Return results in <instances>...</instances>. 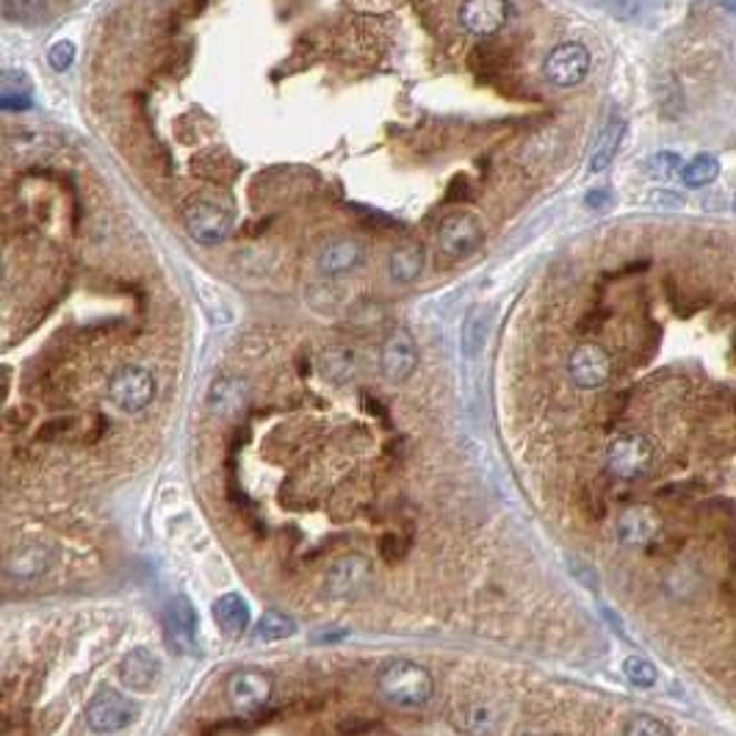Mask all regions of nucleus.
<instances>
[{
  "instance_id": "nucleus-1",
  "label": "nucleus",
  "mask_w": 736,
  "mask_h": 736,
  "mask_svg": "<svg viewBox=\"0 0 736 736\" xmlns=\"http://www.w3.org/2000/svg\"><path fill=\"white\" fill-rule=\"evenodd\" d=\"M376 693L399 712H419L435 695V682L424 665L410 659H393L376 676Z\"/></svg>"
},
{
  "instance_id": "nucleus-2",
  "label": "nucleus",
  "mask_w": 736,
  "mask_h": 736,
  "mask_svg": "<svg viewBox=\"0 0 736 736\" xmlns=\"http://www.w3.org/2000/svg\"><path fill=\"white\" fill-rule=\"evenodd\" d=\"M654 443L648 441L639 432H626V435H617L615 441L606 448V468L617 480H643L654 468Z\"/></svg>"
},
{
  "instance_id": "nucleus-3",
  "label": "nucleus",
  "mask_w": 736,
  "mask_h": 736,
  "mask_svg": "<svg viewBox=\"0 0 736 736\" xmlns=\"http://www.w3.org/2000/svg\"><path fill=\"white\" fill-rule=\"evenodd\" d=\"M139 715H142V709H139L137 700L125 698L117 689H98L87 704V723L98 734L125 732L128 726L139 720Z\"/></svg>"
},
{
  "instance_id": "nucleus-4",
  "label": "nucleus",
  "mask_w": 736,
  "mask_h": 736,
  "mask_svg": "<svg viewBox=\"0 0 736 736\" xmlns=\"http://www.w3.org/2000/svg\"><path fill=\"white\" fill-rule=\"evenodd\" d=\"M109 399L122 413H142L155 399V376L144 366H122L109 380Z\"/></svg>"
},
{
  "instance_id": "nucleus-5",
  "label": "nucleus",
  "mask_w": 736,
  "mask_h": 736,
  "mask_svg": "<svg viewBox=\"0 0 736 736\" xmlns=\"http://www.w3.org/2000/svg\"><path fill=\"white\" fill-rule=\"evenodd\" d=\"M485 244V228L474 213H448L437 228V250L446 258H468Z\"/></svg>"
},
{
  "instance_id": "nucleus-6",
  "label": "nucleus",
  "mask_w": 736,
  "mask_h": 736,
  "mask_svg": "<svg viewBox=\"0 0 736 736\" xmlns=\"http://www.w3.org/2000/svg\"><path fill=\"white\" fill-rule=\"evenodd\" d=\"M183 224L185 233H189L196 244L216 246L222 244L230 235V230H233V216H230L222 205H216V202L194 200L185 205Z\"/></svg>"
},
{
  "instance_id": "nucleus-7",
  "label": "nucleus",
  "mask_w": 736,
  "mask_h": 736,
  "mask_svg": "<svg viewBox=\"0 0 736 736\" xmlns=\"http://www.w3.org/2000/svg\"><path fill=\"white\" fill-rule=\"evenodd\" d=\"M589 50L582 42H562L543 61V75L552 87L571 89L587 78Z\"/></svg>"
},
{
  "instance_id": "nucleus-8",
  "label": "nucleus",
  "mask_w": 736,
  "mask_h": 736,
  "mask_svg": "<svg viewBox=\"0 0 736 736\" xmlns=\"http://www.w3.org/2000/svg\"><path fill=\"white\" fill-rule=\"evenodd\" d=\"M228 698L241 717L258 715L272 698V678L255 667H241L230 676Z\"/></svg>"
},
{
  "instance_id": "nucleus-9",
  "label": "nucleus",
  "mask_w": 736,
  "mask_h": 736,
  "mask_svg": "<svg viewBox=\"0 0 736 736\" xmlns=\"http://www.w3.org/2000/svg\"><path fill=\"white\" fill-rule=\"evenodd\" d=\"M612 369L615 363L601 344H578L567 357V376L582 391L604 387L612 380Z\"/></svg>"
},
{
  "instance_id": "nucleus-10",
  "label": "nucleus",
  "mask_w": 736,
  "mask_h": 736,
  "mask_svg": "<svg viewBox=\"0 0 736 736\" xmlns=\"http://www.w3.org/2000/svg\"><path fill=\"white\" fill-rule=\"evenodd\" d=\"M415 369H419V346H415L413 335L407 330H396L387 335L380 352L382 376L393 385H402L415 374Z\"/></svg>"
},
{
  "instance_id": "nucleus-11",
  "label": "nucleus",
  "mask_w": 736,
  "mask_h": 736,
  "mask_svg": "<svg viewBox=\"0 0 736 736\" xmlns=\"http://www.w3.org/2000/svg\"><path fill=\"white\" fill-rule=\"evenodd\" d=\"M371 582V565L366 556L361 554H350L341 556L339 562H333V567L327 571V578H324V589L333 598H355L366 589V584Z\"/></svg>"
},
{
  "instance_id": "nucleus-12",
  "label": "nucleus",
  "mask_w": 736,
  "mask_h": 736,
  "mask_svg": "<svg viewBox=\"0 0 736 736\" xmlns=\"http://www.w3.org/2000/svg\"><path fill=\"white\" fill-rule=\"evenodd\" d=\"M510 20V0H465L460 9V26L474 37H493Z\"/></svg>"
},
{
  "instance_id": "nucleus-13",
  "label": "nucleus",
  "mask_w": 736,
  "mask_h": 736,
  "mask_svg": "<svg viewBox=\"0 0 736 736\" xmlns=\"http://www.w3.org/2000/svg\"><path fill=\"white\" fill-rule=\"evenodd\" d=\"M161 673V659L155 654H150L148 648H133L131 654L122 656L120 662V678L128 689H137V693H148L159 684Z\"/></svg>"
},
{
  "instance_id": "nucleus-14",
  "label": "nucleus",
  "mask_w": 736,
  "mask_h": 736,
  "mask_svg": "<svg viewBox=\"0 0 736 736\" xmlns=\"http://www.w3.org/2000/svg\"><path fill=\"white\" fill-rule=\"evenodd\" d=\"M617 541L628 548H643L659 532V518L654 515V510L648 507H628L623 510L621 518H617Z\"/></svg>"
},
{
  "instance_id": "nucleus-15",
  "label": "nucleus",
  "mask_w": 736,
  "mask_h": 736,
  "mask_svg": "<svg viewBox=\"0 0 736 736\" xmlns=\"http://www.w3.org/2000/svg\"><path fill=\"white\" fill-rule=\"evenodd\" d=\"M366 261V250L357 239H339L330 241L319 255V272L324 278H341V274L355 272L361 263Z\"/></svg>"
},
{
  "instance_id": "nucleus-16",
  "label": "nucleus",
  "mask_w": 736,
  "mask_h": 736,
  "mask_svg": "<svg viewBox=\"0 0 736 736\" xmlns=\"http://www.w3.org/2000/svg\"><path fill=\"white\" fill-rule=\"evenodd\" d=\"M194 632H196V612L185 595H175L167 609V634H170V645L181 654H189L194 648Z\"/></svg>"
},
{
  "instance_id": "nucleus-17",
  "label": "nucleus",
  "mask_w": 736,
  "mask_h": 736,
  "mask_svg": "<svg viewBox=\"0 0 736 736\" xmlns=\"http://www.w3.org/2000/svg\"><path fill=\"white\" fill-rule=\"evenodd\" d=\"M50 565H53V552H50L48 546H42V543H31V546H22L9 554V559H6V576L31 582V578L44 576Z\"/></svg>"
},
{
  "instance_id": "nucleus-18",
  "label": "nucleus",
  "mask_w": 736,
  "mask_h": 736,
  "mask_svg": "<svg viewBox=\"0 0 736 736\" xmlns=\"http://www.w3.org/2000/svg\"><path fill=\"white\" fill-rule=\"evenodd\" d=\"M246 399H250V387L239 376H222V380L213 382L211 393H208V410L219 419H228L235 415L239 410H244Z\"/></svg>"
},
{
  "instance_id": "nucleus-19",
  "label": "nucleus",
  "mask_w": 736,
  "mask_h": 736,
  "mask_svg": "<svg viewBox=\"0 0 736 736\" xmlns=\"http://www.w3.org/2000/svg\"><path fill=\"white\" fill-rule=\"evenodd\" d=\"M250 604L239 593H228L213 604V621L228 637H239L250 628Z\"/></svg>"
},
{
  "instance_id": "nucleus-20",
  "label": "nucleus",
  "mask_w": 736,
  "mask_h": 736,
  "mask_svg": "<svg viewBox=\"0 0 736 736\" xmlns=\"http://www.w3.org/2000/svg\"><path fill=\"white\" fill-rule=\"evenodd\" d=\"M623 133H626V122H623L621 117H612V120L601 128L598 139H595L593 155H589V172H604L606 167L615 161L623 142Z\"/></svg>"
},
{
  "instance_id": "nucleus-21",
  "label": "nucleus",
  "mask_w": 736,
  "mask_h": 736,
  "mask_svg": "<svg viewBox=\"0 0 736 736\" xmlns=\"http://www.w3.org/2000/svg\"><path fill=\"white\" fill-rule=\"evenodd\" d=\"M322 376L333 385H346L357 374V355L350 346H330L319 361Z\"/></svg>"
},
{
  "instance_id": "nucleus-22",
  "label": "nucleus",
  "mask_w": 736,
  "mask_h": 736,
  "mask_svg": "<svg viewBox=\"0 0 736 736\" xmlns=\"http://www.w3.org/2000/svg\"><path fill=\"white\" fill-rule=\"evenodd\" d=\"M387 272L396 283H415L424 272V250L415 244H402L387 258Z\"/></svg>"
},
{
  "instance_id": "nucleus-23",
  "label": "nucleus",
  "mask_w": 736,
  "mask_h": 736,
  "mask_svg": "<svg viewBox=\"0 0 736 736\" xmlns=\"http://www.w3.org/2000/svg\"><path fill=\"white\" fill-rule=\"evenodd\" d=\"M487 330H491V313L485 307H471L465 313L463 322V352L468 357L480 355V350L487 341Z\"/></svg>"
},
{
  "instance_id": "nucleus-24",
  "label": "nucleus",
  "mask_w": 736,
  "mask_h": 736,
  "mask_svg": "<svg viewBox=\"0 0 736 736\" xmlns=\"http://www.w3.org/2000/svg\"><path fill=\"white\" fill-rule=\"evenodd\" d=\"M294 634H296V621L280 609L263 612L261 621H258L255 626V639H261V643H280V639L294 637Z\"/></svg>"
},
{
  "instance_id": "nucleus-25",
  "label": "nucleus",
  "mask_w": 736,
  "mask_h": 736,
  "mask_svg": "<svg viewBox=\"0 0 736 736\" xmlns=\"http://www.w3.org/2000/svg\"><path fill=\"white\" fill-rule=\"evenodd\" d=\"M0 105L6 111H22L31 105V83L20 70L3 72V92H0Z\"/></svg>"
},
{
  "instance_id": "nucleus-26",
  "label": "nucleus",
  "mask_w": 736,
  "mask_h": 736,
  "mask_svg": "<svg viewBox=\"0 0 736 736\" xmlns=\"http://www.w3.org/2000/svg\"><path fill=\"white\" fill-rule=\"evenodd\" d=\"M717 175H720V161H717L712 153L695 155V159L689 161V164H684L682 170V181L687 189H704V185L715 183Z\"/></svg>"
},
{
  "instance_id": "nucleus-27",
  "label": "nucleus",
  "mask_w": 736,
  "mask_h": 736,
  "mask_svg": "<svg viewBox=\"0 0 736 736\" xmlns=\"http://www.w3.org/2000/svg\"><path fill=\"white\" fill-rule=\"evenodd\" d=\"M682 170H684L682 155L673 153V150H662V153L651 155V159L645 161V172H648V178L662 183H671L676 181V178H682Z\"/></svg>"
},
{
  "instance_id": "nucleus-28",
  "label": "nucleus",
  "mask_w": 736,
  "mask_h": 736,
  "mask_svg": "<svg viewBox=\"0 0 736 736\" xmlns=\"http://www.w3.org/2000/svg\"><path fill=\"white\" fill-rule=\"evenodd\" d=\"M623 676H626V682L632 684V687L639 689H651L659 682V671H656L654 662L645 659V656H628V659H623Z\"/></svg>"
},
{
  "instance_id": "nucleus-29",
  "label": "nucleus",
  "mask_w": 736,
  "mask_h": 736,
  "mask_svg": "<svg viewBox=\"0 0 736 736\" xmlns=\"http://www.w3.org/2000/svg\"><path fill=\"white\" fill-rule=\"evenodd\" d=\"M621 732L628 736H671L673 728L667 726V723H662L659 717L637 712V715L626 717V723H623Z\"/></svg>"
},
{
  "instance_id": "nucleus-30",
  "label": "nucleus",
  "mask_w": 736,
  "mask_h": 736,
  "mask_svg": "<svg viewBox=\"0 0 736 736\" xmlns=\"http://www.w3.org/2000/svg\"><path fill=\"white\" fill-rule=\"evenodd\" d=\"M72 61H75V44H72L70 39H59V42L50 44V50H48V64L53 67L56 72L70 70Z\"/></svg>"
},
{
  "instance_id": "nucleus-31",
  "label": "nucleus",
  "mask_w": 736,
  "mask_h": 736,
  "mask_svg": "<svg viewBox=\"0 0 736 736\" xmlns=\"http://www.w3.org/2000/svg\"><path fill=\"white\" fill-rule=\"evenodd\" d=\"M44 9V0H3V14L9 20H31Z\"/></svg>"
},
{
  "instance_id": "nucleus-32",
  "label": "nucleus",
  "mask_w": 736,
  "mask_h": 736,
  "mask_svg": "<svg viewBox=\"0 0 736 736\" xmlns=\"http://www.w3.org/2000/svg\"><path fill=\"white\" fill-rule=\"evenodd\" d=\"M609 9L617 20H637L645 9V0H609Z\"/></svg>"
},
{
  "instance_id": "nucleus-33",
  "label": "nucleus",
  "mask_w": 736,
  "mask_h": 736,
  "mask_svg": "<svg viewBox=\"0 0 736 736\" xmlns=\"http://www.w3.org/2000/svg\"><path fill=\"white\" fill-rule=\"evenodd\" d=\"M587 208H593V211H604V208H609L612 205V194L609 191H604V189H598V191H589L587 194Z\"/></svg>"
},
{
  "instance_id": "nucleus-34",
  "label": "nucleus",
  "mask_w": 736,
  "mask_h": 736,
  "mask_svg": "<svg viewBox=\"0 0 736 736\" xmlns=\"http://www.w3.org/2000/svg\"><path fill=\"white\" fill-rule=\"evenodd\" d=\"M651 202H656L659 208H682V196L673 194V191H656V194H651Z\"/></svg>"
},
{
  "instance_id": "nucleus-35",
  "label": "nucleus",
  "mask_w": 736,
  "mask_h": 736,
  "mask_svg": "<svg viewBox=\"0 0 736 736\" xmlns=\"http://www.w3.org/2000/svg\"><path fill=\"white\" fill-rule=\"evenodd\" d=\"M396 543H399L396 535H385V537H382L380 552H382V556H385L387 562H396V556H402V552H399Z\"/></svg>"
},
{
  "instance_id": "nucleus-36",
  "label": "nucleus",
  "mask_w": 736,
  "mask_h": 736,
  "mask_svg": "<svg viewBox=\"0 0 736 736\" xmlns=\"http://www.w3.org/2000/svg\"><path fill=\"white\" fill-rule=\"evenodd\" d=\"M720 3H723V9L732 11V14H736V0H720Z\"/></svg>"
},
{
  "instance_id": "nucleus-37",
  "label": "nucleus",
  "mask_w": 736,
  "mask_h": 736,
  "mask_svg": "<svg viewBox=\"0 0 736 736\" xmlns=\"http://www.w3.org/2000/svg\"><path fill=\"white\" fill-rule=\"evenodd\" d=\"M153 3H170V0H153Z\"/></svg>"
},
{
  "instance_id": "nucleus-38",
  "label": "nucleus",
  "mask_w": 736,
  "mask_h": 736,
  "mask_svg": "<svg viewBox=\"0 0 736 736\" xmlns=\"http://www.w3.org/2000/svg\"><path fill=\"white\" fill-rule=\"evenodd\" d=\"M734 208H736V200H734Z\"/></svg>"
}]
</instances>
